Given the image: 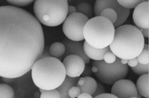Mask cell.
Masks as SVG:
<instances>
[{
  "label": "cell",
  "mask_w": 149,
  "mask_h": 98,
  "mask_svg": "<svg viewBox=\"0 0 149 98\" xmlns=\"http://www.w3.org/2000/svg\"><path fill=\"white\" fill-rule=\"evenodd\" d=\"M65 47L63 43L54 42L49 47V52L52 56L56 58L62 57L65 52Z\"/></svg>",
  "instance_id": "obj_17"
},
{
  "label": "cell",
  "mask_w": 149,
  "mask_h": 98,
  "mask_svg": "<svg viewBox=\"0 0 149 98\" xmlns=\"http://www.w3.org/2000/svg\"><path fill=\"white\" fill-rule=\"evenodd\" d=\"M31 70V77L36 86L45 90L56 89L66 76L63 63L53 57L37 60Z\"/></svg>",
  "instance_id": "obj_3"
},
{
  "label": "cell",
  "mask_w": 149,
  "mask_h": 98,
  "mask_svg": "<svg viewBox=\"0 0 149 98\" xmlns=\"http://www.w3.org/2000/svg\"><path fill=\"white\" fill-rule=\"evenodd\" d=\"M75 8L77 12L82 14L87 17L89 19L93 17L94 11L90 4L85 2H82L77 5Z\"/></svg>",
  "instance_id": "obj_18"
},
{
  "label": "cell",
  "mask_w": 149,
  "mask_h": 98,
  "mask_svg": "<svg viewBox=\"0 0 149 98\" xmlns=\"http://www.w3.org/2000/svg\"><path fill=\"white\" fill-rule=\"evenodd\" d=\"M68 95L70 98H78L79 94L81 93V90L79 87L75 86L71 87L68 90Z\"/></svg>",
  "instance_id": "obj_27"
},
{
  "label": "cell",
  "mask_w": 149,
  "mask_h": 98,
  "mask_svg": "<svg viewBox=\"0 0 149 98\" xmlns=\"http://www.w3.org/2000/svg\"><path fill=\"white\" fill-rule=\"evenodd\" d=\"M52 57L50 52H49V47H46L44 48L43 53L41 55L40 58H45V57Z\"/></svg>",
  "instance_id": "obj_31"
},
{
  "label": "cell",
  "mask_w": 149,
  "mask_h": 98,
  "mask_svg": "<svg viewBox=\"0 0 149 98\" xmlns=\"http://www.w3.org/2000/svg\"><path fill=\"white\" fill-rule=\"evenodd\" d=\"M92 71H91V68L90 66H85L84 71L82 73V75L84 77H86V76H90L92 75Z\"/></svg>",
  "instance_id": "obj_32"
},
{
  "label": "cell",
  "mask_w": 149,
  "mask_h": 98,
  "mask_svg": "<svg viewBox=\"0 0 149 98\" xmlns=\"http://www.w3.org/2000/svg\"><path fill=\"white\" fill-rule=\"evenodd\" d=\"M77 12L76 8L73 5H68V15H71L72 14H73Z\"/></svg>",
  "instance_id": "obj_34"
},
{
  "label": "cell",
  "mask_w": 149,
  "mask_h": 98,
  "mask_svg": "<svg viewBox=\"0 0 149 98\" xmlns=\"http://www.w3.org/2000/svg\"><path fill=\"white\" fill-rule=\"evenodd\" d=\"M114 32L113 24L101 16L88 20L83 30L84 40L91 47L98 49L109 47L113 41Z\"/></svg>",
  "instance_id": "obj_4"
},
{
  "label": "cell",
  "mask_w": 149,
  "mask_h": 98,
  "mask_svg": "<svg viewBox=\"0 0 149 98\" xmlns=\"http://www.w3.org/2000/svg\"><path fill=\"white\" fill-rule=\"evenodd\" d=\"M97 88L95 90L94 93L92 95V98H94L97 96L99 94H102L104 93H105V88L104 87V86L102 84L101 82H97Z\"/></svg>",
  "instance_id": "obj_28"
},
{
  "label": "cell",
  "mask_w": 149,
  "mask_h": 98,
  "mask_svg": "<svg viewBox=\"0 0 149 98\" xmlns=\"http://www.w3.org/2000/svg\"><path fill=\"white\" fill-rule=\"evenodd\" d=\"M78 98H92V95L88 93H86V92H84V93H81L80 94H79Z\"/></svg>",
  "instance_id": "obj_35"
},
{
  "label": "cell",
  "mask_w": 149,
  "mask_h": 98,
  "mask_svg": "<svg viewBox=\"0 0 149 98\" xmlns=\"http://www.w3.org/2000/svg\"><path fill=\"white\" fill-rule=\"evenodd\" d=\"M143 49H145V50H149V45H148V44H144V47H143Z\"/></svg>",
  "instance_id": "obj_38"
},
{
  "label": "cell",
  "mask_w": 149,
  "mask_h": 98,
  "mask_svg": "<svg viewBox=\"0 0 149 98\" xmlns=\"http://www.w3.org/2000/svg\"><path fill=\"white\" fill-rule=\"evenodd\" d=\"M111 93L119 98H138V93L135 84L128 79H120L114 83Z\"/></svg>",
  "instance_id": "obj_9"
},
{
  "label": "cell",
  "mask_w": 149,
  "mask_h": 98,
  "mask_svg": "<svg viewBox=\"0 0 149 98\" xmlns=\"http://www.w3.org/2000/svg\"><path fill=\"white\" fill-rule=\"evenodd\" d=\"M131 70L134 73L138 75L149 73V64L144 65L138 63L136 66L131 67Z\"/></svg>",
  "instance_id": "obj_23"
},
{
  "label": "cell",
  "mask_w": 149,
  "mask_h": 98,
  "mask_svg": "<svg viewBox=\"0 0 149 98\" xmlns=\"http://www.w3.org/2000/svg\"><path fill=\"white\" fill-rule=\"evenodd\" d=\"M89 20L86 16L77 12L68 15L63 22V31L65 35L72 40H84V27Z\"/></svg>",
  "instance_id": "obj_7"
},
{
  "label": "cell",
  "mask_w": 149,
  "mask_h": 98,
  "mask_svg": "<svg viewBox=\"0 0 149 98\" xmlns=\"http://www.w3.org/2000/svg\"><path fill=\"white\" fill-rule=\"evenodd\" d=\"M77 86L79 87L81 93H88L93 94L97 88V81L90 76L83 77L79 78Z\"/></svg>",
  "instance_id": "obj_14"
},
{
  "label": "cell",
  "mask_w": 149,
  "mask_h": 98,
  "mask_svg": "<svg viewBox=\"0 0 149 98\" xmlns=\"http://www.w3.org/2000/svg\"><path fill=\"white\" fill-rule=\"evenodd\" d=\"M39 90L41 98H60V93L56 89L45 90L39 88Z\"/></svg>",
  "instance_id": "obj_22"
},
{
  "label": "cell",
  "mask_w": 149,
  "mask_h": 98,
  "mask_svg": "<svg viewBox=\"0 0 149 98\" xmlns=\"http://www.w3.org/2000/svg\"><path fill=\"white\" fill-rule=\"evenodd\" d=\"M84 50L87 56L94 60H103L105 54L111 50L109 46L103 49H98L91 47L86 41L84 43Z\"/></svg>",
  "instance_id": "obj_13"
},
{
  "label": "cell",
  "mask_w": 149,
  "mask_h": 98,
  "mask_svg": "<svg viewBox=\"0 0 149 98\" xmlns=\"http://www.w3.org/2000/svg\"><path fill=\"white\" fill-rule=\"evenodd\" d=\"M138 63L141 64H149V51L148 50L143 49L141 53L137 57Z\"/></svg>",
  "instance_id": "obj_24"
},
{
  "label": "cell",
  "mask_w": 149,
  "mask_h": 98,
  "mask_svg": "<svg viewBox=\"0 0 149 98\" xmlns=\"http://www.w3.org/2000/svg\"><path fill=\"white\" fill-rule=\"evenodd\" d=\"M138 63V62L137 57H136V58H134L132 59H129L127 64L129 66L133 67L136 66L137 65Z\"/></svg>",
  "instance_id": "obj_30"
},
{
  "label": "cell",
  "mask_w": 149,
  "mask_h": 98,
  "mask_svg": "<svg viewBox=\"0 0 149 98\" xmlns=\"http://www.w3.org/2000/svg\"><path fill=\"white\" fill-rule=\"evenodd\" d=\"M14 96V92L12 87L6 84H0V98H12Z\"/></svg>",
  "instance_id": "obj_19"
},
{
  "label": "cell",
  "mask_w": 149,
  "mask_h": 98,
  "mask_svg": "<svg viewBox=\"0 0 149 98\" xmlns=\"http://www.w3.org/2000/svg\"><path fill=\"white\" fill-rule=\"evenodd\" d=\"M92 65L98 68V71L94 73L95 76L100 82L109 85H113L117 80L125 78L129 70V66L127 64H122L120 59L118 57L113 63L108 64L103 60H94Z\"/></svg>",
  "instance_id": "obj_6"
},
{
  "label": "cell",
  "mask_w": 149,
  "mask_h": 98,
  "mask_svg": "<svg viewBox=\"0 0 149 98\" xmlns=\"http://www.w3.org/2000/svg\"><path fill=\"white\" fill-rule=\"evenodd\" d=\"M9 3L16 7H24L31 4L36 0H6Z\"/></svg>",
  "instance_id": "obj_25"
},
{
  "label": "cell",
  "mask_w": 149,
  "mask_h": 98,
  "mask_svg": "<svg viewBox=\"0 0 149 98\" xmlns=\"http://www.w3.org/2000/svg\"><path fill=\"white\" fill-rule=\"evenodd\" d=\"M79 80V77H70L66 75L63 83L59 86L56 90L59 91L60 98H69L68 90L72 87L77 86Z\"/></svg>",
  "instance_id": "obj_15"
},
{
  "label": "cell",
  "mask_w": 149,
  "mask_h": 98,
  "mask_svg": "<svg viewBox=\"0 0 149 98\" xmlns=\"http://www.w3.org/2000/svg\"><path fill=\"white\" fill-rule=\"evenodd\" d=\"M134 23L138 28L149 27V1H144L134 8L133 13Z\"/></svg>",
  "instance_id": "obj_11"
},
{
  "label": "cell",
  "mask_w": 149,
  "mask_h": 98,
  "mask_svg": "<svg viewBox=\"0 0 149 98\" xmlns=\"http://www.w3.org/2000/svg\"><path fill=\"white\" fill-rule=\"evenodd\" d=\"M136 88L138 93L142 97L149 98V73L141 75L138 79L136 83Z\"/></svg>",
  "instance_id": "obj_16"
},
{
  "label": "cell",
  "mask_w": 149,
  "mask_h": 98,
  "mask_svg": "<svg viewBox=\"0 0 149 98\" xmlns=\"http://www.w3.org/2000/svg\"><path fill=\"white\" fill-rule=\"evenodd\" d=\"M91 71H92V72L93 73L97 72L98 71L97 67L95 66V65H92V66L91 67Z\"/></svg>",
  "instance_id": "obj_36"
},
{
  "label": "cell",
  "mask_w": 149,
  "mask_h": 98,
  "mask_svg": "<svg viewBox=\"0 0 149 98\" xmlns=\"http://www.w3.org/2000/svg\"><path fill=\"white\" fill-rule=\"evenodd\" d=\"M139 29L140 30V31L141 32V34L143 36H144V37H146V38H149V29H141L139 28Z\"/></svg>",
  "instance_id": "obj_33"
},
{
  "label": "cell",
  "mask_w": 149,
  "mask_h": 98,
  "mask_svg": "<svg viewBox=\"0 0 149 98\" xmlns=\"http://www.w3.org/2000/svg\"><path fill=\"white\" fill-rule=\"evenodd\" d=\"M100 16L105 17L113 24L117 20V14L116 12L111 8H106L102 10Z\"/></svg>",
  "instance_id": "obj_20"
},
{
  "label": "cell",
  "mask_w": 149,
  "mask_h": 98,
  "mask_svg": "<svg viewBox=\"0 0 149 98\" xmlns=\"http://www.w3.org/2000/svg\"><path fill=\"white\" fill-rule=\"evenodd\" d=\"M67 0H36L33 12L40 23L47 27L63 23L68 16Z\"/></svg>",
  "instance_id": "obj_5"
},
{
  "label": "cell",
  "mask_w": 149,
  "mask_h": 98,
  "mask_svg": "<svg viewBox=\"0 0 149 98\" xmlns=\"http://www.w3.org/2000/svg\"><path fill=\"white\" fill-rule=\"evenodd\" d=\"M65 67L66 75L75 78L82 75L85 67V63L82 58L77 55H68L62 62Z\"/></svg>",
  "instance_id": "obj_10"
},
{
  "label": "cell",
  "mask_w": 149,
  "mask_h": 98,
  "mask_svg": "<svg viewBox=\"0 0 149 98\" xmlns=\"http://www.w3.org/2000/svg\"><path fill=\"white\" fill-rule=\"evenodd\" d=\"M144 44V37L139 28L125 24L115 29L113 39L109 47L117 57L129 60L141 53Z\"/></svg>",
  "instance_id": "obj_2"
},
{
  "label": "cell",
  "mask_w": 149,
  "mask_h": 98,
  "mask_svg": "<svg viewBox=\"0 0 149 98\" xmlns=\"http://www.w3.org/2000/svg\"><path fill=\"white\" fill-rule=\"evenodd\" d=\"M120 62L123 65H126L128 62V60L127 59H120Z\"/></svg>",
  "instance_id": "obj_37"
},
{
  "label": "cell",
  "mask_w": 149,
  "mask_h": 98,
  "mask_svg": "<svg viewBox=\"0 0 149 98\" xmlns=\"http://www.w3.org/2000/svg\"><path fill=\"white\" fill-rule=\"evenodd\" d=\"M62 43L65 45L66 49L65 52L63 56L64 58L68 55H77L82 58L85 64L90 63V59L87 56L84 52V43H82L81 41H74L67 38L63 40ZM62 57L59 58V60Z\"/></svg>",
  "instance_id": "obj_12"
},
{
  "label": "cell",
  "mask_w": 149,
  "mask_h": 98,
  "mask_svg": "<svg viewBox=\"0 0 149 98\" xmlns=\"http://www.w3.org/2000/svg\"><path fill=\"white\" fill-rule=\"evenodd\" d=\"M95 98H117V97L112 93H104L102 94L98 95Z\"/></svg>",
  "instance_id": "obj_29"
},
{
  "label": "cell",
  "mask_w": 149,
  "mask_h": 98,
  "mask_svg": "<svg viewBox=\"0 0 149 98\" xmlns=\"http://www.w3.org/2000/svg\"><path fill=\"white\" fill-rule=\"evenodd\" d=\"M116 58H117L116 56L110 50V51L107 52L105 54L103 60L105 63L111 64V63H113L116 61Z\"/></svg>",
  "instance_id": "obj_26"
},
{
  "label": "cell",
  "mask_w": 149,
  "mask_h": 98,
  "mask_svg": "<svg viewBox=\"0 0 149 98\" xmlns=\"http://www.w3.org/2000/svg\"><path fill=\"white\" fill-rule=\"evenodd\" d=\"M117 1L123 7L127 9H132L141 2L148 1V0H117Z\"/></svg>",
  "instance_id": "obj_21"
},
{
  "label": "cell",
  "mask_w": 149,
  "mask_h": 98,
  "mask_svg": "<svg viewBox=\"0 0 149 98\" xmlns=\"http://www.w3.org/2000/svg\"><path fill=\"white\" fill-rule=\"evenodd\" d=\"M44 48L42 27L35 16L15 6L0 7V77L26 75Z\"/></svg>",
  "instance_id": "obj_1"
},
{
  "label": "cell",
  "mask_w": 149,
  "mask_h": 98,
  "mask_svg": "<svg viewBox=\"0 0 149 98\" xmlns=\"http://www.w3.org/2000/svg\"><path fill=\"white\" fill-rule=\"evenodd\" d=\"M106 8L113 9L117 14V20L113 24L114 27L122 25L129 16L130 9L123 7L118 3L117 0H96L93 10L94 15L100 16L102 10Z\"/></svg>",
  "instance_id": "obj_8"
}]
</instances>
